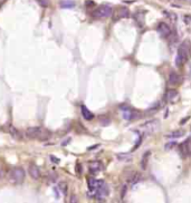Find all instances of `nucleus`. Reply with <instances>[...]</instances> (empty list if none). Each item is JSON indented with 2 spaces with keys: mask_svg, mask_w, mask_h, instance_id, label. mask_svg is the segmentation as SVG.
Here are the masks:
<instances>
[{
  "mask_svg": "<svg viewBox=\"0 0 191 203\" xmlns=\"http://www.w3.org/2000/svg\"><path fill=\"white\" fill-rule=\"evenodd\" d=\"M81 111H82V115H83V117H84L86 121H91V119L94 118V114L92 113L86 106L83 105V106L81 107Z\"/></svg>",
  "mask_w": 191,
  "mask_h": 203,
  "instance_id": "9b49d317",
  "label": "nucleus"
},
{
  "mask_svg": "<svg viewBox=\"0 0 191 203\" xmlns=\"http://www.w3.org/2000/svg\"><path fill=\"white\" fill-rule=\"evenodd\" d=\"M123 117L127 121H132V119H136L138 117H140V114L136 112H133L132 110H129L127 112H124Z\"/></svg>",
  "mask_w": 191,
  "mask_h": 203,
  "instance_id": "ddd939ff",
  "label": "nucleus"
},
{
  "mask_svg": "<svg viewBox=\"0 0 191 203\" xmlns=\"http://www.w3.org/2000/svg\"><path fill=\"white\" fill-rule=\"evenodd\" d=\"M172 145H175V143H169V144H167V146H165V147L170 148V147H172Z\"/></svg>",
  "mask_w": 191,
  "mask_h": 203,
  "instance_id": "7c9ffc66",
  "label": "nucleus"
},
{
  "mask_svg": "<svg viewBox=\"0 0 191 203\" xmlns=\"http://www.w3.org/2000/svg\"><path fill=\"white\" fill-rule=\"evenodd\" d=\"M150 154H151L150 152H146V153H144L142 160H141V166H142L143 170H145V169H146V165H148V160H149Z\"/></svg>",
  "mask_w": 191,
  "mask_h": 203,
  "instance_id": "aec40b11",
  "label": "nucleus"
},
{
  "mask_svg": "<svg viewBox=\"0 0 191 203\" xmlns=\"http://www.w3.org/2000/svg\"><path fill=\"white\" fill-rule=\"evenodd\" d=\"M156 30H158V32H159L162 37H164V38L170 37V35L172 34V30L171 28H170V26L165 23H160L159 25H158Z\"/></svg>",
  "mask_w": 191,
  "mask_h": 203,
  "instance_id": "423d86ee",
  "label": "nucleus"
},
{
  "mask_svg": "<svg viewBox=\"0 0 191 203\" xmlns=\"http://www.w3.org/2000/svg\"><path fill=\"white\" fill-rule=\"evenodd\" d=\"M130 16V10L127 7H119L116 8L115 11L112 13V17H113L114 21H117L120 19H123V18H127Z\"/></svg>",
  "mask_w": 191,
  "mask_h": 203,
  "instance_id": "39448f33",
  "label": "nucleus"
},
{
  "mask_svg": "<svg viewBox=\"0 0 191 203\" xmlns=\"http://www.w3.org/2000/svg\"><path fill=\"white\" fill-rule=\"evenodd\" d=\"M185 134V131L178 129V131H173L172 133H170L169 135H167V137H169V139H179V137H182Z\"/></svg>",
  "mask_w": 191,
  "mask_h": 203,
  "instance_id": "2eb2a0df",
  "label": "nucleus"
},
{
  "mask_svg": "<svg viewBox=\"0 0 191 203\" xmlns=\"http://www.w3.org/2000/svg\"><path fill=\"white\" fill-rule=\"evenodd\" d=\"M25 175H26V172L23 168H13L9 173V180L11 183L15 184H20L23 183L24 180H25Z\"/></svg>",
  "mask_w": 191,
  "mask_h": 203,
  "instance_id": "7ed1b4c3",
  "label": "nucleus"
},
{
  "mask_svg": "<svg viewBox=\"0 0 191 203\" xmlns=\"http://www.w3.org/2000/svg\"><path fill=\"white\" fill-rule=\"evenodd\" d=\"M71 202L74 203V202H77V198L75 197V195H73V197L71 198Z\"/></svg>",
  "mask_w": 191,
  "mask_h": 203,
  "instance_id": "c85d7f7f",
  "label": "nucleus"
},
{
  "mask_svg": "<svg viewBox=\"0 0 191 203\" xmlns=\"http://www.w3.org/2000/svg\"><path fill=\"white\" fill-rule=\"evenodd\" d=\"M49 180L53 181V182H55V181L57 180V174H55L54 172H53V173H50V174H49Z\"/></svg>",
  "mask_w": 191,
  "mask_h": 203,
  "instance_id": "393cba45",
  "label": "nucleus"
},
{
  "mask_svg": "<svg viewBox=\"0 0 191 203\" xmlns=\"http://www.w3.org/2000/svg\"><path fill=\"white\" fill-rule=\"evenodd\" d=\"M180 151H181V154L183 156H191V140H187L182 143L181 146H180Z\"/></svg>",
  "mask_w": 191,
  "mask_h": 203,
  "instance_id": "1a4fd4ad",
  "label": "nucleus"
},
{
  "mask_svg": "<svg viewBox=\"0 0 191 203\" xmlns=\"http://www.w3.org/2000/svg\"><path fill=\"white\" fill-rule=\"evenodd\" d=\"M163 13H164L165 16H168L169 18H171L172 21H175V20H177V16H175V13H169L168 10H164V11H163Z\"/></svg>",
  "mask_w": 191,
  "mask_h": 203,
  "instance_id": "4be33fe9",
  "label": "nucleus"
},
{
  "mask_svg": "<svg viewBox=\"0 0 191 203\" xmlns=\"http://www.w3.org/2000/svg\"><path fill=\"white\" fill-rule=\"evenodd\" d=\"M160 126V122L158 119H153V121H149V122L144 123L143 125H141L143 129H146L148 132H153L156 131L158 127Z\"/></svg>",
  "mask_w": 191,
  "mask_h": 203,
  "instance_id": "0eeeda50",
  "label": "nucleus"
},
{
  "mask_svg": "<svg viewBox=\"0 0 191 203\" xmlns=\"http://www.w3.org/2000/svg\"><path fill=\"white\" fill-rule=\"evenodd\" d=\"M88 169H90L91 173H98L101 171V169H102V164L100 162H92L88 165Z\"/></svg>",
  "mask_w": 191,
  "mask_h": 203,
  "instance_id": "4468645a",
  "label": "nucleus"
},
{
  "mask_svg": "<svg viewBox=\"0 0 191 203\" xmlns=\"http://www.w3.org/2000/svg\"><path fill=\"white\" fill-rule=\"evenodd\" d=\"M76 169H77V173H81V165L77 164L76 165Z\"/></svg>",
  "mask_w": 191,
  "mask_h": 203,
  "instance_id": "2f4dec72",
  "label": "nucleus"
},
{
  "mask_svg": "<svg viewBox=\"0 0 191 203\" xmlns=\"http://www.w3.org/2000/svg\"><path fill=\"white\" fill-rule=\"evenodd\" d=\"M87 184H88V187H90V190L91 191H94L96 190L97 187H100L101 185H103L104 182L102 180H95V179H90L87 181Z\"/></svg>",
  "mask_w": 191,
  "mask_h": 203,
  "instance_id": "9d476101",
  "label": "nucleus"
},
{
  "mask_svg": "<svg viewBox=\"0 0 191 203\" xmlns=\"http://www.w3.org/2000/svg\"><path fill=\"white\" fill-rule=\"evenodd\" d=\"M26 135L32 140H39V141H46L50 137V132L48 129L39 126H32L26 129Z\"/></svg>",
  "mask_w": 191,
  "mask_h": 203,
  "instance_id": "f257e3e1",
  "label": "nucleus"
},
{
  "mask_svg": "<svg viewBox=\"0 0 191 203\" xmlns=\"http://www.w3.org/2000/svg\"><path fill=\"white\" fill-rule=\"evenodd\" d=\"M28 174H29L30 177L34 179V180H39L40 176H42V172H40L38 166L35 164L29 165V168H28Z\"/></svg>",
  "mask_w": 191,
  "mask_h": 203,
  "instance_id": "6e6552de",
  "label": "nucleus"
},
{
  "mask_svg": "<svg viewBox=\"0 0 191 203\" xmlns=\"http://www.w3.org/2000/svg\"><path fill=\"white\" fill-rule=\"evenodd\" d=\"M141 174L140 173H134L132 175V176L130 177V180H129V182H130V184H135V183H138V182H140L141 181Z\"/></svg>",
  "mask_w": 191,
  "mask_h": 203,
  "instance_id": "6ab92c4d",
  "label": "nucleus"
},
{
  "mask_svg": "<svg viewBox=\"0 0 191 203\" xmlns=\"http://www.w3.org/2000/svg\"><path fill=\"white\" fill-rule=\"evenodd\" d=\"M141 141H142V136H140V139H139V141H138V142H136V144H135V147H134V150H135V148H138L140 146V144H141Z\"/></svg>",
  "mask_w": 191,
  "mask_h": 203,
  "instance_id": "bb28decb",
  "label": "nucleus"
},
{
  "mask_svg": "<svg viewBox=\"0 0 191 203\" xmlns=\"http://www.w3.org/2000/svg\"><path fill=\"white\" fill-rule=\"evenodd\" d=\"M8 132L11 136H13L15 140H20V133L18 132V129L16 127H13V126H9L8 127Z\"/></svg>",
  "mask_w": 191,
  "mask_h": 203,
  "instance_id": "dca6fc26",
  "label": "nucleus"
},
{
  "mask_svg": "<svg viewBox=\"0 0 191 203\" xmlns=\"http://www.w3.org/2000/svg\"><path fill=\"white\" fill-rule=\"evenodd\" d=\"M113 13V10L108 5H102V6L97 7L96 9L93 11L92 16L96 18V19H103V18H107L110 17Z\"/></svg>",
  "mask_w": 191,
  "mask_h": 203,
  "instance_id": "20e7f679",
  "label": "nucleus"
},
{
  "mask_svg": "<svg viewBox=\"0 0 191 203\" xmlns=\"http://www.w3.org/2000/svg\"><path fill=\"white\" fill-rule=\"evenodd\" d=\"M61 7H62V8H65V9L74 8L75 2L73 1V0H63L62 2H61Z\"/></svg>",
  "mask_w": 191,
  "mask_h": 203,
  "instance_id": "f3484780",
  "label": "nucleus"
},
{
  "mask_svg": "<svg viewBox=\"0 0 191 203\" xmlns=\"http://www.w3.org/2000/svg\"><path fill=\"white\" fill-rule=\"evenodd\" d=\"M59 189H61V192H62L64 195L67 194L68 187H67V183H66V182H61V183H59Z\"/></svg>",
  "mask_w": 191,
  "mask_h": 203,
  "instance_id": "412c9836",
  "label": "nucleus"
},
{
  "mask_svg": "<svg viewBox=\"0 0 191 203\" xmlns=\"http://www.w3.org/2000/svg\"><path fill=\"white\" fill-rule=\"evenodd\" d=\"M86 6H94V2L93 1H86Z\"/></svg>",
  "mask_w": 191,
  "mask_h": 203,
  "instance_id": "c756f323",
  "label": "nucleus"
},
{
  "mask_svg": "<svg viewBox=\"0 0 191 203\" xmlns=\"http://www.w3.org/2000/svg\"><path fill=\"white\" fill-rule=\"evenodd\" d=\"M178 97V92L174 89H170L167 92V95H165V98L168 100H173L174 98Z\"/></svg>",
  "mask_w": 191,
  "mask_h": 203,
  "instance_id": "a211bd4d",
  "label": "nucleus"
},
{
  "mask_svg": "<svg viewBox=\"0 0 191 203\" xmlns=\"http://www.w3.org/2000/svg\"><path fill=\"white\" fill-rule=\"evenodd\" d=\"M127 185H124L123 189H122V193H121V198H122V199L125 198V193H127Z\"/></svg>",
  "mask_w": 191,
  "mask_h": 203,
  "instance_id": "a878e982",
  "label": "nucleus"
},
{
  "mask_svg": "<svg viewBox=\"0 0 191 203\" xmlns=\"http://www.w3.org/2000/svg\"><path fill=\"white\" fill-rule=\"evenodd\" d=\"M169 83L171 85H178L180 83V76L175 71H171L169 74Z\"/></svg>",
  "mask_w": 191,
  "mask_h": 203,
  "instance_id": "f8f14e48",
  "label": "nucleus"
},
{
  "mask_svg": "<svg viewBox=\"0 0 191 203\" xmlns=\"http://www.w3.org/2000/svg\"><path fill=\"white\" fill-rule=\"evenodd\" d=\"M117 158H119L120 161H125V160H129V158H130V155L127 156V155H124V154H119L117 155Z\"/></svg>",
  "mask_w": 191,
  "mask_h": 203,
  "instance_id": "5701e85b",
  "label": "nucleus"
},
{
  "mask_svg": "<svg viewBox=\"0 0 191 203\" xmlns=\"http://www.w3.org/2000/svg\"><path fill=\"white\" fill-rule=\"evenodd\" d=\"M37 2H38L42 7H47V6H48L49 1H48V0H37Z\"/></svg>",
  "mask_w": 191,
  "mask_h": 203,
  "instance_id": "b1692460",
  "label": "nucleus"
},
{
  "mask_svg": "<svg viewBox=\"0 0 191 203\" xmlns=\"http://www.w3.org/2000/svg\"><path fill=\"white\" fill-rule=\"evenodd\" d=\"M189 57H190V48H189V42H183L180 48L178 50L177 57H175V65L177 66H181V65L185 64L188 61Z\"/></svg>",
  "mask_w": 191,
  "mask_h": 203,
  "instance_id": "f03ea898",
  "label": "nucleus"
},
{
  "mask_svg": "<svg viewBox=\"0 0 191 203\" xmlns=\"http://www.w3.org/2000/svg\"><path fill=\"white\" fill-rule=\"evenodd\" d=\"M189 118H190V117H189V116H187V117H185V119H182V121H180V125H183V124H185V122H188Z\"/></svg>",
  "mask_w": 191,
  "mask_h": 203,
  "instance_id": "cd10ccee",
  "label": "nucleus"
},
{
  "mask_svg": "<svg viewBox=\"0 0 191 203\" xmlns=\"http://www.w3.org/2000/svg\"><path fill=\"white\" fill-rule=\"evenodd\" d=\"M190 1H191V0H190Z\"/></svg>",
  "mask_w": 191,
  "mask_h": 203,
  "instance_id": "473e14b6",
  "label": "nucleus"
}]
</instances>
